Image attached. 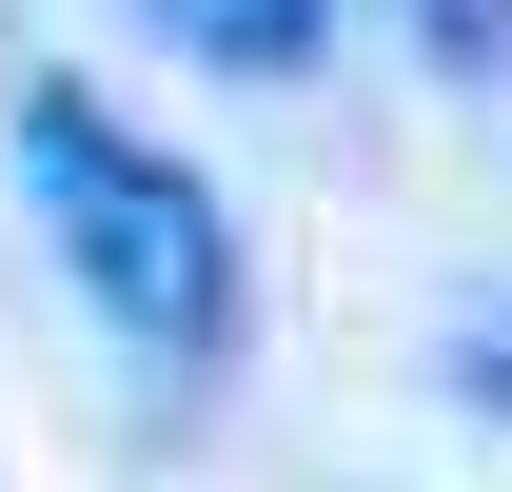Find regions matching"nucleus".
Instances as JSON below:
<instances>
[{"label": "nucleus", "mask_w": 512, "mask_h": 492, "mask_svg": "<svg viewBox=\"0 0 512 492\" xmlns=\"http://www.w3.org/2000/svg\"><path fill=\"white\" fill-rule=\"evenodd\" d=\"M20 197H40V237H60L79 315H99L119 355H158V374H237L256 276H237V217H217V178H197L178 138H138L119 99L40 79V99H20Z\"/></svg>", "instance_id": "obj_1"}, {"label": "nucleus", "mask_w": 512, "mask_h": 492, "mask_svg": "<svg viewBox=\"0 0 512 492\" xmlns=\"http://www.w3.org/2000/svg\"><path fill=\"white\" fill-rule=\"evenodd\" d=\"M138 20L197 79H316V40H335V0H138Z\"/></svg>", "instance_id": "obj_2"}, {"label": "nucleus", "mask_w": 512, "mask_h": 492, "mask_svg": "<svg viewBox=\"0 0 512 492\" xmlns=\"http://www.w3.org/2000/svg\"><path fill=\"white\" fill-rule=\"evenodd\" d=\"M375 20H394V40H414L434 79H473V99L512 79V0H375Z\"/></svg>", "instance_id": "obj_3"}, {"label": "nucleus", "mask_w": 512, "mask_h": 492, "mask_svg": "<svg viewBox=\"0 0 512 492\" xmlns=\"http://www.w3.org/2000/svg\"><path fill=\"white\" fill-rule=\"evenodd\" d=\"M434 394H453L473 433H512V296H473V315L434 335Z\"/></svg>", "instance_id": "obj_4"}]
</instances>
